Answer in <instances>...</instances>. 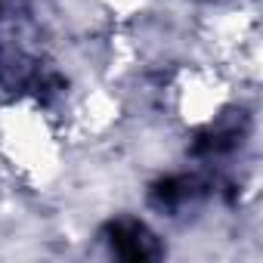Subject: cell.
<instances>
[{"mask_svg": "<svg viewBox=\"0 0 263 263\" xmlns=\"http://www.w3.org/2000/svg\"><path fill=\"white\" fill-rule=\"evenodd\" d=\"M44 41L34 13L19 0L0 4V84L13 93H28L41 81Z\"/></svg>", "mask_w": 263, "mask_h": 263, "instance_id": "1", "label": "cell"}]
</instances>
